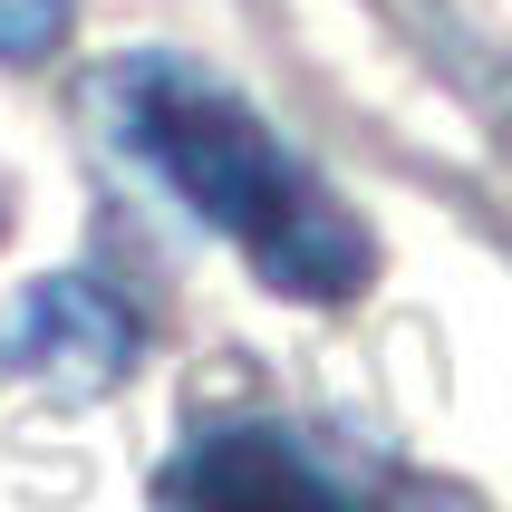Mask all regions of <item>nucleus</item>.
Returning <instances> with one entry per match:
<instances>
[{
	"label": "nucleus",
	"instance_id": "nucleus-1",
	"mask_svg": "<svg viewBox=\"0 0 512 512\" xmlns=\"http://www.w3.org/2000/svg\"><path fill=\"white\" fill-rule=\"evenodd\" d=\"M107 136L165 184L203 232H223L281 300H358L377 281L368 223L281 145V126L174 49H126L97 78Z\"/></svg>",
	"mask_w": 512,
	"mask_h": 512
},
{
	"label": "nucleus",
	"instance_id": "nucleus-2",
	"mask_svg": "<svg viewBox=\"0 0 512 512\" xmlns=\"http://www.w3.org/2000/svg\"><path fill=\"white\" fill-rule=\"evenodd\" d=\"M20 358L39 377H68V387H116L126 358H136V319L116 310L87 271H49L20 300Z\"/></svg>",
	"mask_w": 512,
	"mask_h": 512
},
{
	"label": "nucleus",
	"instance_id": "nucleus-3",
	"mask_svg": "<svg viewBox=\"0 0 512 512\" xmlns=\"http://www.w3.org/2000/svg\"><path fill=\"white\" fill-rule=\"evenodd\" d=\"M165 493L174 503H339V474H319L281 426H232L194 435V455L165 464Z\"/></svg>",
	"mask_w": 512,
	"mask_h": 512
},
{
	"label": "nucleus",
	"instance_id": "nucleus-4",
	"mask_svg": "<svg viewBox=\"0 0 512 512\" xmlns=\"http://www.w3.org/2000/svg\"><path fill=\"white\" fill-rule=\"evenodd\" d=\"M68 39V0H0V58H49Z\"/></svg>",
	"mask_w": 512,
	"mask_h": 512
}]
</instances>
